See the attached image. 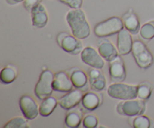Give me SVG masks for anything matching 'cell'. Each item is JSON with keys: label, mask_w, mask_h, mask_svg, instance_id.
<instances>
[{"label": "cell", "mask_w": 154, "mask_h": 128, "mask_svg": "<svg viewBox=\"0 0 154 128\" xmlns=\"http://www.w3.org/2000/svg\"><path fill=\"white\" fill-rule=\"evenodd\" d=\"M83 126L85 128H96L99 124L98 117L94 114H87L83 118Z\"/></svg>", "instance_id": "obj_27"}, {"label": "cell", "mask_w": 154, "mask_h": 128, "mask_svg": "<svg viewBox=\"0 0 154 128\" xmlns=\"http://www.w3.org/2000/svg\"><path fill=\"white\" fill-rule=\"evenodd\" d=\"M129 122L134 128H150L152 126V120L144 114L130 117Z\"/></svg>", "instance_id": "obj_23"}, {"label": "cell", "mask_w": 154, "mask_h": 128, "mask_svg": "<svg viewBox=\"0 0 154 128\" xmlns=\"http://www.w3.org/2000/svg\"><path fill=\"white\" fill-rule=\"evenodd\" d=\"M53 87L55 91L65 93L75 88L69 72L65 71H60L54 74Z\"/></svg>", "instance_id": "obj_14"}, {"label": "cell", "mask_w": 154, "mask_h": 128, "mask_svg": "<svg viewBox=\"0 0 154 128\" xmlns=\"http://www.w3.org/2000/svg\"><path fill=\"white\" fill-rule=\"evenodd\" d=\"M70 75L71 80L72 81L74 87L82 90L83 92H87L90 88L88 74L86 73L82 69L74 67L68 71Z\"/></svg>", "instance_id": "obj_10"}, {"label": "cell", "mask_w": 154, "mask_h": 128, "mask_svg": "<svg viewBox=\"0 0 154 128\" xmlns=\"http://www.w3.org/2000/svg\"><path fill=\"white\" fill-rule=\"evenodd\" d=\"M59 105V100L52 95L45 99L39 105V113L42 117H48L51 115Z\"/></svg>", "instance_id": "obj_21"}, {"label": "cell", "mask_w": 154, "mask_h": 128, "mask_svg": "<svg viewBox=\"0 0 154 128\" xmlns=\"http://www.w3.org/2000/svg\"><path fill=\"white\" fill-rule=\"evenodd\" d=\"M117 111L119 114L126 117H135L143 114L146 110V102L138 98L121 100L117 105Z\"/></svg>", "instance_id": "obj_5"}, {"label": "cell", "mask_w": 154, "mask_h": 128, "mask_svg": "<svg viewBox=\"0 0 154 128\" xmlns=\"http://www.w3.org/2000/svg\"><path fill=\"white\" fill-rule=\"evenodd\" d=\"M109 75L112 82H123L126 78V67L120 55L109 62Z\"/></svg>", "instance_id": "obj_11"}, {"label": "cell", "mask_w": 154, "mask_h": 128, "mask_svg": "<svg viewBox=\"0 0 154 128\" xmlns=\"http://www.w3.org/2000/svg\"><path fill=\"white\" fill-rule=\"evenodd\" d=\"M97 50L104 60L108 63L120 55L117 47L114 46V43L110 39L105 38L99 39L98 42Z\"/></svg>", "instance_id": "obj_15"}, {"label": "cell", "mask_w": 154, "mask_h": 128, "mask_svg": "<svg viewBox=\"0 0 154 128\" xmlns=\"http://www.w3.org/2000/svg\"><path fill=\"white\" fill-rule=\"evenodd\" d=\"M42 2V0H24L23 5V7L25 8L26 10H27V11L30 13L32 9L37 6L38 5L41 4Z\"/></svg>", "instance_id": "obj_29"}, {"label": "cell", "mask_w": 154, "mask_h": 128, "mask_svg": "<svg viewBox=\"0 0 154 128\" xmlns=\"http://www.w3.org/2000/svg\"><path fill=\"white\" fill-rule=\"evenodd\" d=\"M124 28L122 18L114 16L98 23L94 27V33L99 38H105L118 34Z\"/></svg>", "instance_id": "obj_3"}, {"label": "cell", "mask_w": 154, "mask_h": 128, "mask_svg": "<svg viewBox=\"0 0 154 128\" xmlns=\"http://www.w3.org/2000/svg\"><path fill=\"white\" fill-rule=\"evenodd\" d=\"M138 85L123 82H113L107 88V93L111 98L120 100L135 99L137 97Z\"/></svg>", "instance_id": "obj_4"}, {"label": "cell", "mask_w": 154, "mask_h": 128, "mask_svg": "<svg viewBox=\"0 0 154 128\" xmlns=\"http://www.w3.org/2000/svg\"><path fill=\"white\" fill-rule=\"evenodd\" d=\"M153 87L148 81H143L138 85L137 97L142 100H147L151 96Z\"/></svg>", "instance_id": "obj_24"}, {"label": "cell", "mask_w": 154, "mask_h": 128, "mask_svg": "<svg viewBox=\"0 0 154 128\" xmlns=\"http://www.w3.org/2000/svg\"><path fill=\"white\" fill-rule=\"evenodd\" d=\"M124 28L126 29L132 35H137L141 29V23L138 16L132 8H129L122 16Z\"/></svg>", "instance_id": "obj_18"}, {"label": "cell", "mask_w": 154, "mask_h": 128, "mask_svg": "<svg viewBox=\"0 0 154 128\" xmlns=\"http://www.w3.org/2000/svg\"><path fill=\"white\" fill-rule=\"evenodd\" d=\"M87 74L89 77L90 87L92 90L100 92L106 88L107 80L102 69L90 67Z\"/></svg>", "instance_id": "obj_13"}, {"label": "cell", "mask_w": 154, "mask_h": 128, "mask_svg": "<svg viewBox=\"0 0 154 128\" xmlns=\"http://www.w3.org/2000/svg\"><path fill=\"white\" fill-rule=\"evenodd\" d=\"M84 92L79 89H73L71 91L66 93V94L58 99L59 105L65 110H69L76 107L80 102H81Z\"/></svg>", "instance_id": "obj_12"}, {"label": "cell", "mask_w": 154, "mask_h": 128, "mask_svg": "<svg viewBox=\"0 0 154 128\" xmlns=\"http://www.w3.org/2000/svg\"><path fill=\"white\" fill-rule=\"evenodd\" d=\"M63 4L69 6L70 8H81L84 0H58Z\"/></svg>", "instance_id": "obj_28"}, {"label": "cell", "mask_w": 154, "mask_h": 128, "mask_svg": "<svg viewBox=\"0 0 154 128\" xmlns=\"http://www.w3.org/2000/svg\"><path fill=\"white\" fill-rule=\"evenodd\" d=\"M133 43L132 35L126 29L123 28L117 34V48L120 55L125 56L132 52Z\"/></svg>", "instance_id": "obj_16"}, {"label": "cell", "mask_w": 154, "mask_h": 128, "mask_svg": "<svg viewBox=\"0 0 154 128\" xmlns=\"http://www.w3.org/2000/svg\"><path fill=\"white\" fill-rule=\"evenodd\" d=\"M139 34L144 40H152L154 38V20L148 21L143 24L140 29Z\"/></svg>", "instance_id": "obj_26"}, {"label": "cell", "mask_w": 154, "mask_h": 128, "mask_svg": "<svg viewBox=\"0 0 154 128\" xmlns=\"http://www.w3.org/2000/svg\"><path fill=\"white\" fill-rule=\"evenodd\" d=\"M66 22L69 26L72 34L81 40L90 36L91 28L87 16L81 8H71L66 15Z\"/></svg>", "instance_id": "obj_1"}, {"label": "cell", "mask_w": 154, "mask_h": 128, "mask_svg": "<svg viewBox=\"0 0 154 128\" xmlns=\"http://www.w3.org/2000/svg\"><path fill=\"white\" fill-rule=\"evenodd\" d=\"M54 78V74L51 69H46L42 71L34 90L35 94L39 99L42 100L52 95L54 90L53 87Z\"/></svg>", "instance_id": "obj_6"}, {"label": "cell", "mask_w": 154, "mask_h": 128, "mask_svg": "<svg viewBox=\"0 0 154 128\" xmlns=\"http://www.w3.org/2000/svg\"><path fill=\"white\" fill-rule=\"evenodd\" d=\"M17 69L15 66L9 64L5 66L0 72V80L5 84H11L17 78Z\"/></svg>", "instance_id": "obj_22"}, {"label": "cell", "mask_w": 154, "mask_h": 128, "mask_svg": "<svg viewBox=\"0 0 154 128\" xmlns=\"http://www.w3.org/2000/svg\"><path fill=\"white\" fill-rule=\"evenodd\" d=\"M81 58L83 63L92 68L102 69L105 66V60L98 50L92 46H87L81 53Z\"/></svg>", "instance_id": "obj_9"}, {"label": "cell", "mask_w": 154, "mask_h": 128, "mask_svg": "<svg viewBox=\"0 0 154 128\" xmlns=\"http://www.w3.org/2000/svg\"><path fill=\"white\" fill-rule=\"evenodd\" d=\"M19 106L23 115L29 120H34L40 114L39 105L30 95L24 94L20 98Z\"/></svg>", "instance_id": "obj_8"}, {"label": "cell", "mask_w": 154, "mask_h": 128, "mask_svg": "<svg viewBox=\"0 0 154 128\" xmlns=\"http://www.w3.org/2000/svg\"><path fill=\"white\" fill-rule=\"evenodd\" d=\"M83 118L84 116L82 111L76 106L68 110L65 117V123L68 127L76 128L80 126L83 121Z\"/></svg>", "instance_id": "obj_20"}, {"label": "cell", "mask_w": 154, "mask_h": 128, "mask_svg": "<svg viewBox=\"0 0 154 128\" xmlns=\"http://www.w3.org/2000/svg\"><path fill=\"white\" fill-rule=\"evenodd\" d=\"M132 53L135 63L140 69L146 70L153 65L154 62L153 54L142 41L139 39L134 40Z\"/></svg>", "instance_id": "obj_2"}, {"label": "cell", "mask_w": 154, "mask_h": 128, "mask_svg": "<svg viewBox=\"0 0 154 128\" xmlns=\"http://www.w3.org/2000/svg\"><path fill=\"white\" fill-rule=\"evenodd\" d=\"M6 2L10 5H14L19 4V3L23 2L24 0H5Z\"/></svg>", "instance_id": "obj_30"}, {"label": "cell", "mask_w": 154, "mask_h": 128, "mask_svg": "<svg viewBox=\"0 0 154 128\" xmlns=\"http://www.w3.org/2000/svg\"><path fill=\"white\" fill-rule=\"evenodd\" d=\"M99 127H107V126H99Z\"/></svg>", "instance_id": "obj_31"}, {"label": "cell", "mask_w": 154, "mask_h": 128, "mask_svg": "<svg viewBox=\"0 0 154 128\" xmlns=\"http://www.w3.org/2000/svg\"><path fill=\"white\" fill-rule=\"evenodd\" d=\"M57 42L63 51L72 55L81 54L84 49L81 39L66 32H62L57 35Z\"/></svg>", "instance_id": "obj_7"}, {"label": "cell", "mask_w": 154, "mask_h": 128, "mask_svg": "<svg viewBox=\"0 0 154 128\" xmlns=\"http://www.w3.org/2000/svg\"><path fill=\"white\" fill-rule=\"evenodd\" d=\"M102 100L103 96L98 91H87L84 93L81 105L87 111H93L100 106Z\"/></svg>", "instance_id": "obj_17"}, {"label": "cell", "mask_w": 154, "mask_h": 128, "mask_svg": "<svg viewBox=\"0 0 154 128\" xmlns=\"http://www.w3.org/2000/svg\"><path fill=\"white\" fill-rule=\"evenodd\" d=\"M30 125L28 119L25 117H14L10 119L8 122L5 123L3 128H29Z\"/></svg>", "instance_id": "obj_25"}, {"label": "cell", "mask_w": 154, "mask_h": 128, "mask_svg": "<svg viewBox=\"0 0 154 128\" xmlns=\"http://www.w3.org/2000/svg\"><path fill=\"white\" fill-rule=\"evenodd\" d=\"M32 26L37 29L44 28L48 23V14L43 4H39L32 9L31 12Z\"/></svg>", "instance_id": "obj_19"}]
</instances>
